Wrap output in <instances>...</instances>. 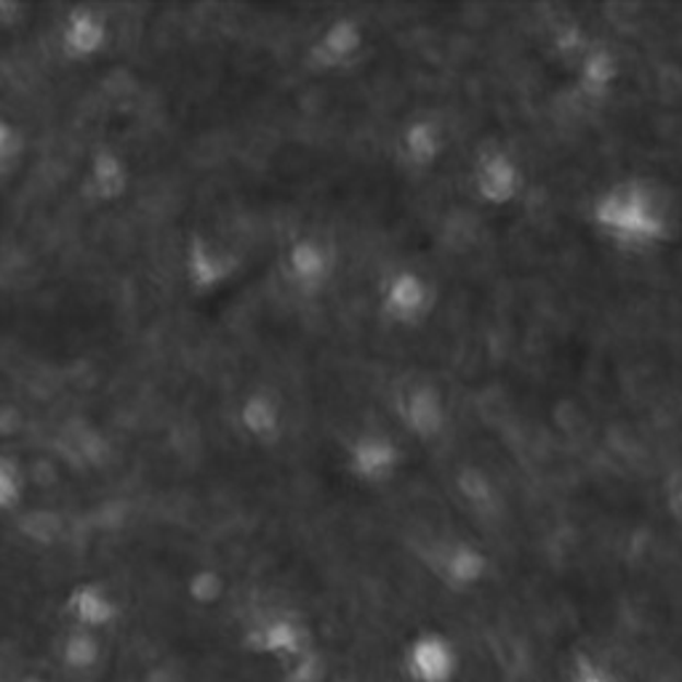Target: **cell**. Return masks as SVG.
<instances>
[{"instance_id":"7a4b0ae2","label":"cell","mask_w":682,"mask_h":682,"mask_svg":"<svg viewBox=\"0 0 682 682\" xmlns=\"http://www.w3.org/2000/svg\"><path fill=\"white\" fill-rule=\"evenodd\" d=\"M102 661V643L96 637V632L89 629H72L70 635L65 637V645H61V663L72 672L85 674L91 669L100 667Z\"/></svg>"},{"instance_id":"6da1fadb","label":"cell","mask_w":682,"mask_h":682,"mask_svg":"<svg viewBox=\"0 0 682 682\" xmlns=\"http://www.w3.org/2000/svg\"><path fill=\"white\" fill-rule=\"evenodd\" d=\"M70 613L76 616L78 626L89 632L104 629V626H109L118 619V608L100 587L76 589L70 598Z\"/></svg>"},{"instance_id":"3957f363","label":"cell","mask_w":682,"mask_h":682,"mask_svg":"<svg viewBox=\"0 0 682 682\" xmlns=\"http://www.w3.org/2000/svg\"><path fill=\"white\" fill-rule=\"evenodd\" d=\"M22 682H46V680H41V678H24Z\"/></svg>"}]
</instances>
